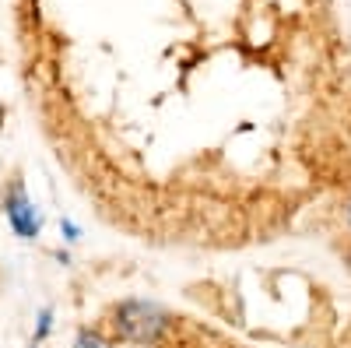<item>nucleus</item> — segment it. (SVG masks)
Instances as JSON below:
<instances>
[{"label":"nucleus","mask_w":351,"mask_h":348,"mask_svg":"<svg viewBox=\"0 0 351 348\" xmlns=\"http://www.w3.org/2000/svg\"><path fill=\"white\" fill-rule=\"evenodd\" d=\"M109 327L112 334L127 341V345H144V348H152L165 338V331L172 327V316L165 306L152 303V299H120L112 310H109Z\"/></svg>","instance_id":"1"},{"label":"nucleus","mask_w":351,"mask_h":348,"mask_svg":"<svg viewBox=\"0 0 351 348\" xmlns=\"http://www.w3.org/2000/svg\"><path fill=\"white\" fill-rule=\"evenodd\" d=\"M0 211H4V218H8V225H11V232H14L18 240H25V243L39 240L43 215H39V208H36V200L28 197L21 176H11V180L4 183V194H0Z\"/></svg>","instance_id":"2"},{"label":"nucleus","mask_w":351,"mask_h":348,"mask_svg":"<svg viewBox=\"0 0 351 348\" xmlns=\"http://www.w3.org/2000/svg\"><path fill=\"white\" fill-rule=\"evenodd\" d=\"M71 348H112V341L102 331H95V327H81L74 334V345Z\"/></svg>","instance_id":"3"},{"label":"nucleus","mask_w":351,"mask_h":348,"mask_svg":"<svg viewBox=\"0 0 351 348\" xmlns=\"http://www.w3.org/2000/svg\"><path fill=\"white\" fill-rule=\"evenodd\" d=\"M49 331H53V306H46V310L39 313V324H36V334H32V348L43 345V341L49 338Z\"/></svg>","instance_id":"4"},{"label":"nucleus","mask_w":351,"mask_h":348,"mask_svg":"<svg viewBox=\"0 0 351 348\" xmlns=\"http://www.w3.org/2000/svg\"><path fill=\"white\" fill-rule=\"evenodd\" d=\"M60 236H64L67 243H77V240H81V229H77V222H71V218H60Z\"/></svg>","instance_id":"5"},{"label":"nucleus","mask_w":351,"mask_h":348,"mask_svg":"<svg viewBox=\"0 0 351 348\" xmlns=\"http://www.w3.org/2000/svg\"><path fill=\"white\" fill-rule=\"evenodd\" d=\"M344 268L351 271V250H344Z\"/></svg>","instance_id":"6"},{"label":"nucleus","mask_w":351,"mask_h":348,"mask_svg":"<svg viewBox=\"0 0 351 348\" xmlns=\"http://www.w3.org/2000/svg\"><path fill=\"white\" fill-rule=\"evenodd\" d=\"M348 225H351V200H348Z\"/></svg>","instance_id":"7"},{"label":"nucleus","mask_w":351,"mask_h":348,"mask_svg":"<svg viewBox=\"0 0 351 348\" xmlns=\"http://www.w3.org/2000/svg\"><path fill=\"white\" fill-rule=\"evenodd\" d=\"M0 120H4V106H0Z\"/></svg>","instance_id":"8"}]
</instances>
